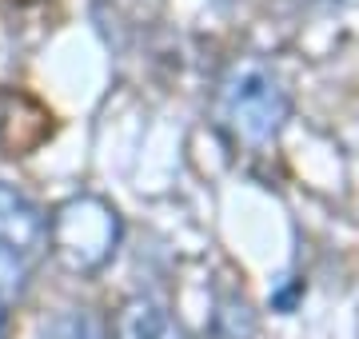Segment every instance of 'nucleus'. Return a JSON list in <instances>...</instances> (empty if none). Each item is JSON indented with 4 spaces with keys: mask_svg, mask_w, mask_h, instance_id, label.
<instances>
[{
    "mask_svg": "<svg viewBox=\"0 0 359 339\" xmlns=\"http://www.w3.org/2000/svg\"><path fill=\"white\" fill-rule=\"evenodd\" d=\"M287 116H292V96L271 64L248 56L224 72L216 88V120L231 144L259 152L280 140Z\"/></svg>",
    "mask_w": 359,
    "mask_h": 339,
    "instance_id": "f257e3e1",
    "label": "nucleus"
},
{
    "mask_svg": "<svg viewBox=\"0 0 359 339\" xmlns=\"http://www.w3.org/2000/svg\"><path fill=\"white\" fill-rule=\"evenodd\" d=\"M120 216L100 196H68L48 216V251L60 260V268L76 275L100 272L120 248Z\"/></svg>",
    "mask_w": 359,
    "mask_h": 339,
    "instance_id": "f03ea898",
    "label": "nucleus"
},
{
    "mask_svg": "<svg viewBox=\"0 0 359 339\" xmlns=\"http://www.w3.org/2000/svg\"><path fill=\"white\" fill-rule=\"evenodd\" d=\"M48 240V216L8 184H0V244L16 248L20 256H36Z\"/></svg>",
    "mask_w": 359,
    "mask_h": 339,
    "instance_id": "7ed1b4c3",
    "label": "nucleus"
},
{
    "mask_svg": "<svg viewBox=\"0 0 359 339\" xmlns=\"http://www.w3.org/2000/svg\"><path fill=\"white\" fill-rule=\"evenodd\" d=\"M112 335L116 339H188V331L180 327V319L164 303L148 300V296H132L116 312Z\"/></svg>",
    "mask_w": 359,
    "mask_h": 339,
    "instance_id": "20e7f679",
    "label": "nucleus"
},
{
    "mask_svg": "<svg viewBox=\"0 0 359 339\" xmlns=\"http://www.w3.org/2000/svg\"><path fill=\"white\" fill-rule=\"evenodd\" d=\"M44 339H108V327L92 312H84V307H68V312L48 319Z\"/></svg>",
    "mask_w": 359,
    "mask_h": 339,
    "instance_id": "39448f33",
    "label": "nucleus"
},
{
    "mask_svg": "<svg viewBox=\"0 0 359 339\" xmlns=\"http://www.w3.org/2000/svg\"><path fill=\"white\" fill-rule=\"evenodd\" d=\"M28 287V256L0 244V303H16Z\"/></svg>",
    "mask_w": 359,
    "mask_h": 339,
    "instance_id": "423d86ee",
    "label": "nucleus"
},
{
    "mask_svg": "<svg viewBox=\"0 0 359 339\" xmlns=\"http://www.w3.org/2000/svg\"><path fill=\"white\" fill-rule=\"evenodd\" d=\"M0 339H4V303H0Z\"/></svg>",
    "mask_w": 359,
    "mask_h": 339,
    "instance_id": "0eeeda50",
    "label": "nucleus"
}]
</instances>
